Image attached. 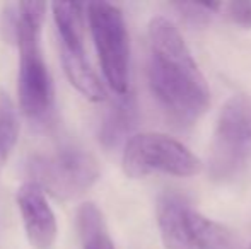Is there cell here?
<instances>
[{
    "mask_svg": "<svg viewBox=\"0 0 251 249\" xmlns=\"http://www.w3.org/2000/svg\"><path fill=\"white\" fill-rule=\"evenodd\" d=\"M147 82L169 118L192 125L210 106V87L178 27L157 16L147 29Z\"/></svg>",
    "mask_w": 251,
    "mask_h": 249,
    "instance_id": "1",
    "label": "cell"
},
{
    "mask_svg": "<svg viewBox=\"0 0 251 249\" xmlns=\"http://www.w3.org/2000/svg\"><path fill=\"white\" fill-rule=\"evenodd\" d=\"M45 14L43 2H21L14 10L12 34L19 48L17 94L21 110L31 120L47 118L53 104V80L40 45Z\"/></svg>",
    "mask_w": 251,
    "mask_h": 249,
    "instance_id": "2",
    "label": "cell"
},
{
    "mask_svg": "<svg viewBox=\"0 0 251 249\" xmlns=\"http://www.w3.org/2000/svg\"><path fill=\"white\" fill-rule=\"evenodd\" d=\"M208 152V176L217 183L239 178L251 164V97L234 94L224 103Z\"/></svg>",
    "mask_w": 251,
    "mask_h": 249,
    "instance_id": "3",
    "label": "cell"
},
{
    "mask_svg": "<svg viewBox=\"0 0 251 249\" xmlns=\"http://www.w3.org/2000/svg\"><path fill=\"white\" fill-rule=\"evenodd\" d=\"M33 183L58 198H75L100 178V164L89 150L62 145L51 152L34 154L27 162Z\"/></svg>",
    "mask_w": 251,
    "mask_h": 249,
    "instance_id": "4",
    "label": "cell"
},
{
    "mask_svg": "<svg viewBox=\"0 0 251 249\" xmlns=\"http://www.w3.org/2000/svg\"><path fill=\"white\" fill-rule=\"evenodd\" d=\"M86 9L106 82L118 96L128 94L130 40L123 12L111 2H91Z\"/></svg>",
    "mask_w": 251,
    "mask_h": 249,
    "instance_id": "5",
    "label": "cell"
},
{
    "mask_svg": "<svg viewBox=\"0 0 251 249\" xmlns=\"http://www.w3.org/2000/svg\"><path fill=\"white\" fill-rule=\"evenodd\" d=\"M123 171L130 178L152 173L190 178L201 171L200 159L181 142L164 133H137L123 147Z\"/></svg>",
    "mask_w": 251,
    "mask_h": 249,
    "instance_id": "6",
    "label": "cell"
},
{
    "mask_svg": "<svg viewBox=\"0 0 251 249\" xmlns=\"http://www.w3.org/2000/svg\"><path fill=\"white\" fill-rule=\"evenodd\" d=\"M51 7L58 31L62 63L70 84L87 99H106V89L94 72L84 46L82 5L77 2H55Z\"/></svg>",
    "mask_w": 251,
    "mask_h": 249,
    "instance_id": "7",
    "label": "cell"
},
{
    "mask_svg": "<svg viewBox=\"0 0 251 249\" xmlns=\"http://www.w3.org/2000/svg\"><path fill=\"white\" fill-rule=\"evenodd\" d=\"M17 208L29 243L36 249H50L58 234L55 212L38 184L24 183L17 189Z\"/></svg>",
    "mask_w": 251,
    "mask_h": 249,
    "instance_id": "8",
    "label": "cell"
},
{
    "mask_svg": "<svg viewBox=\"0 0 251 249\" xmlns=\"http://www.w3.org/2000/svg\"><path fill=\"white\" fill-rule=\"evenodd\" d=\"M190 212L188 202L179 193L168 189L159 195L155 215L166 249H195L190 232Z\"/></svg>",
    "mask_w": 251,
    "mask_h": 249,
    "instance_id": "9",
    "label": "cell"
},
{
    "mask_svg": "<svg viewBox=\"0 0 251 249\" xmlns=\"http://www.w3.org/2000/svg\"><path fill=\"white\" fill-rule=\"evenodd\" d=\"M139 120V108L132 92L118 96L109 106L100 125V140L106 147H116L132 138V132Z\"/></svg>",
    "mask_w": 251,
    "mask_h": 249,
    "instance_id": "10",
    "label": "cell"
},
{
    "mask_svg": "<svg viewBox=\"0 0 251 249\" xmlns=\"http://www.w3.org/2000/svg\"><path fill=\"white\" fill-rule=\"evenodd\" d=\"M190 232L195 249H243L231 230L195 210L190 212Z\"/></svg>",
    "mask_w": 251,
    "mask_h": 249,
    "instance_id": "11",
    "label": "cell"
},
{
    "mask_svg": "<svg viewBox=\"0 0 251 249\" xmlns=\"http://www.w3.org/2000/svg\"><path fill=\"white\" fill-rule=\"evenodd\" d=\"M82 249H115L104 215L94 203H84L77 213Z\"/></svg>",
    "mask_w": 251,
    "mask_h": 249,
    "instance_id": "12",
    "label": "cell"
},
{
    "mask_svg": "<svg viewBox=\"0 0 251 249\" xmlns=\"http://www.w3.org/2000/svg\"><path fill=\"white\" fill-rule=\"evenodd\" d=\"M19 140V116L10 96L0 91V171L5 167Z\"/></svg>",
    "mask_w": 251,
    "mask_h": 249,
    "instance_id": "13",
    "label": "cell"
},
{
    "mask_svg": "<svg viewBox=\"0 0 251 249\" xmlns=\"http://www.w3.org/2000/svg\"><path fill=\"white\" fill-rule=\"evenodd\" d=\"M178 16L190 26H205L210 23L212 16L222 9V3H203V2H176L173 3Z\"/></svg>",
    "mask_w": 251,
    "mask_h": 249,
    "instance_id": "14",
    "label": "cell"
},
{
    "mask_svg": "<svg viewBox=\"0 0 251 249\" xmlns=\"http://www.w3.org/2000/svg\"><path fill=\"white\" fill-rule=\"evenodd\" d=\"M226 16L232 24L245 29H251V2H231L226 3Z\"/></svg>",
    "mask_w": 251,
    "mask_h": 249,
    "instance_id": "15",
    "label": "cell"
},
{
    "mask_svg": "<svg viewBox=\"0 0 251 249\" xmlns=\"http://www.w3.org/2000/svg\"><path fill=\"white\" fill-rule=\"evenodd\" d=\"M248 249H251V246H250V248H248Z\"/></svg>",
    "mask_w": 251,
    "mask_h": 249,
    "instance_id": "16",
    "label": "cell"
}]
</instances>
